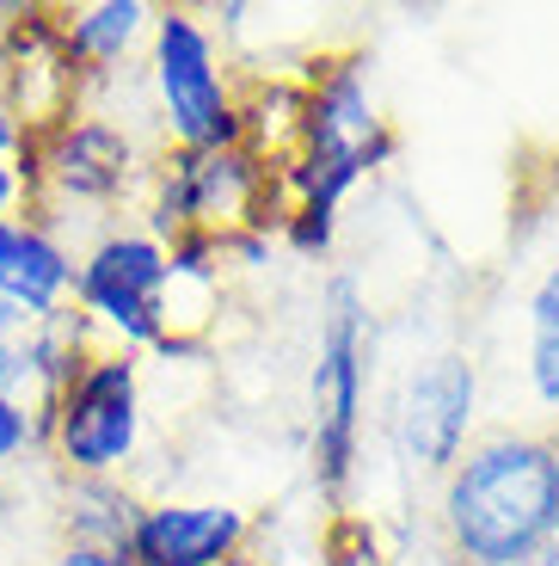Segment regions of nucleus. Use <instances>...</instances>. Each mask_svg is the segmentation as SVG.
Returning a JSON list of instances; mask_svg holds the SVG:
<instances>
[{
  "label": "nucleus",
  "instance_id": "7ed1b4c3",
  "mask_svg": "<svg viewBox=\"0 0 559 566\" xmlns=\"http://www.w3.org/2000/svg\"><path fill=\"white\" fill-rule=\"evenodd\" d=\"M167 247L155 234H105L74 265V302L86 326H105L124 345H167Z\"/></svg>",
  "mask_w": 559,
  "mask_h": 566
},
{
  "label": "nucleus",
  "instance_id": "0eeeda50",
  "mask_svg": "<svg viewBox=\"0 0 559 566\" xmlns=\"http://www.w3.org/2000/svg\"><path fill=\"white\" fill-rule=\"evenodd\" d=\"M0 99L25 124L31 142L81 117V62L62 43V19L25 13L7 31V93Z\"/></svg>",
  "mask_w": 559,
  "mask_h": 566
},
{
  "label": "nucleus",
  "instance_id": "f257e3e1",
  "mask_svg": "<svg viewBox=\"0 0 559 566\" xmlns=\"http://www.w3.org/2000/svg\"><path fill=\"white\" fill-rule=\"evenodd\" d=\"M559 438L492 431L455 455L443 481V548L455 566H529L553 536Z\"/></svg>",
  "mask_w": 559,
  "mask_h": 566
},
{
  "label": "nucleus",
  "instance_id": "6e6552de",
  "mask_svg": "<svg viewBox=\"0 0 559 566\" xmlns=\"http://www.w3.org/2000/svg\"><path fill=\"white\" fill-rule=\"evenodd\" d=\"M74 296V259L38 216H0V326H38Z\"/></svg>",
  "mask_w": 559,
  "mask_h": 566
},
{
  "label": "nucleus",
  "instance_id": "9b49d317",
  "mask_svg": "<svg viewBox=\"0 0 559 566\" xmlns=\"http://www.w3.org/2000/svg\"><path fill=\"white\" fill-rule=\"evenodd\" d=\"M141 25H148L141 0H98V7H81V13L62 19V43L81 62V74H105L112 62H124V50L141 38Z\"/></svg>",
  "mask_w": 559,
  "mask_h": 566
},
{
  "label": "nucleus",
  "instance_id": "f03ea898",
  "mask_svg": "<svg viewBox=\"0 0 559 566\" xmlns=\"http://www.w3.org/2000/svg\"><path fill=\"white\" fill-rule=\"evenodd\" d=\"M43 431L56 443L74 481H112L136 455L141 438V388L129 352H86L74 376L43 407Z\"/></svg>",
  "mask_w": 559,
  "mask_h": 566
},
{
  "label": "nucleus",
  "instance_id": "39448f33",
  "mask_svg": "<svg viewBox=\"0 0 559 566\" xmlns=\"http://www.w3.org/2000/svg\"><path fill=\"white\" fill-rule=\"evenodd\" d=\"M136 148L117 124L105 117H68L62 129L31 142V198L25 216H43L50 203H112L124 198Z\"/></svg>",
  "mask_w": 559,
  "mask_h": 566
},
{
  "label": "nucleus",
  "instance_id": "1a4fd4ad",
  "mask_svg": "<svg viewBox=\"0 0 559 566\" xmlns=\"http://www.w3.org/2000/svg\"><path fill=\"white\" fill-rule=\"evenodd\" d=\"M474 419V364L467 357H431L400 395V450L412 468L443 474L455 468Z\"/></svg>",
  "mask_w": 559,
  "mask_h": 566
},
{
  "label": "nucleus",
  "instance_id": "20e7f679",
  "mask_svg": "<svg viewBox=\"0 0 559 566\" xmlns=\"http://www.w3.org/2000/svg\"><path fill=\"white\" fill-rule=\"evenodd\" d=\"M155 86L160 112H167L172 136L197 155L210 148H234L240 142V112L215 69V43L191 13H160L155 19Z\"/></svg>",
  "mask_w": 559,
  "mask_h": 566
},
{
  "label": "nucleus",
  "instance_id": "2eb2a0df",
  "mask_svg": "<svg viewBox=\"0 0 559 566\" xmlns=\"http://www.w3.org/2000/svg\"><path fill=\"white\" fill-rule=\"evenodd\" d=\"M553 524H559V511H553Z\"/></svg>",
  "mask_w": 559,
  "mask_h": 566
},
{
  "label": "nucleus",
  "instance_id": "ddd939ff",
  "mask_svg": "<svg viewBox=\"0 0 559 566\" xmlns=\"http://www.w3.org/2000/svg\"><path fill=\"white\" fill-rule=\"evenodd\" d=\"M43 431V412L25 407V400H7L0 395V462H13V455H25L31 443H38Z\"/></svg>",
  "mask_w": 559,
  "mask_h": 566
},
{
  "label": "nucleus",
  "instance_id": "f8f14e48",
  "mask_svg": "<svg viewBox=\"0 0 559 566\" xmlns=\"http://www.w3.org/2000/svg\"><path fill=\"white\" fill-rule=\"evenodd\" d=\"M529 376H535V395L559 412V265L541 277L529 302Z\"/></svg>",
  "mask_w": 559,
  "mask_h": 566
},
{
  "label": "nucleus",
  "instance_id": "423d86ee",
  "mask_svg": "<svg viewBox=\"0 0 559 566\" xmlns=\"http://www.w3.org/2000/svg\"><path fill=\"white\" fill-rule=\"evenodd\" d=\"M357 400H363V308L357 290L333 283V308L320 333V369H314V455L320 481L338 486L357 443Z\"/></svg>",
  "mask_w": 559,
  "mask_h": 566
},
{
  "label": "nucleus",
  "instance_id": "4468645a",
  "mask_svg": "<svg viewBox=\"0 0 559 566\" xmlns=\"http://www.w3.org/2000/svg\"><path fill=\"white\" fill-rule=\"evenodd\" d=\"M529 566H559V524H553V536H547L541 542V554H535V560Z\"/></svg>",
  "mask_w": 559,
  "mask_h": 566
},
{
  "label": "nucleus",
  "instance_id": "9d476101",
  "mask_svg": "<svg viewBox=\"0 0 559 566\" xmlns=\"http://www.w3.org/2000/svg\"><path fill=\"white\" fill-rule=\"evenodd\" d=\"M246 536L228 505H155L129 530V566H222Z\"/></svg>",
  "mask_w": 559,
  "mask_h": 566
}]
</instances>
